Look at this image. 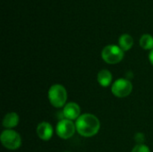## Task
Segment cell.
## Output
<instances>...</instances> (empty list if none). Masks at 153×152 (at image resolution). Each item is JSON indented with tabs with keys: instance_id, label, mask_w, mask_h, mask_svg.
<instances>
[{
	"instance_id": "obj_1",
	"label": "cell",
	"mask_w": 153,
	"mask_h": 152,
	"mask_svg": "<svg viewBox=\"0 0 153 152\" xmlns=\"http://www.w3.org/2000/svg\"><path fill=\"white\" fill-rule=\"evenodd\" d=\"M76 132L82 137L90 138L95 136L100 129L99 118L92 114H83L75 122Z\"/></svg>"
},
{
	"instance_id": "obj_2",
	"label": "cell",
	"mask_w": 153,
	"mask_h": 152,
	"mask_svg": "<svg viewBox=\"0 0 153 152\" xmlns=\"http://www.w3.org/2000/svg\"><path fill=\"white\" fill-rule=\"evenodd\" d=\"M48 98L50 104L56 108H64L67 100L66 89L61 84L52 85L48 91Z\"/></svg>"
},
{
	"instance_id": "obj_3",
	"label": "cell",
	"mask_w": 153,
	"mask_h": 152,
	"mask_svg": "<svg viewBox=\"0 0 153 152\" xmlns=\"http://www.w3.org/2000/svg\"><path fill=\"white\" fill-rule=\"evenodd\" d=\"M125 56V52L119 46L108 45L101 51V57L105 63L108 65H116L120 63Z\"/></svg>"
},
{
	"instance_id": "obj_4",
	"label": "cell",
	"mask_w": 153,
	"mask_h": 152,
	"mask_svg": "<svg viewBox=\"0 0 153 152\" xmlns=\"http://www.w3.org/2000/svg\"><path fill=\"white\" fill-rule=\"evenodd\" d=\"M0 141L2 145L9 151L18 150L22 146V138L20 134L12 129L4 130L1 133Z\"/></svg>"
},
{
	"instance_id": "obj_5",
	"label": "cell",
	"mask_w": 153,
	"mask_h": 152,
	"mask_svg": "<svg viewBox=\"0 0 153 152\" xmlns=\"http://www.w3.org/2000/svg\"><path fill=\"white\" fill-rule=\"evenodd\" d=\"M133 91L132 82L126 78H119L116 80L111 86V92L117 98H126Z\"/></svg>"
},
{
	"instance_id": "obj_6",
	"label": "cell",
	"mask_w": 153,
	"mask_h": 152,
	"mask_svg": "<svg viewBox=\"0 0 153 152\" xmlns=\"http://www.w3.org/2000/svg\"><path fill=\"white\" fill-rule=\"evenodd\" d=\"M76 132L75 124L68 119L60 120L56 126V133L57 136L63 140H68L72 138Z\"/></svg>"
},
{
	"instance_id": "obj_7",
	"label": "cell",
	"mask_w": 153,
	"mask_h": 152,
	"mask_svg": "<svg viewBox=\"0 0 153 152\" xmlns=\"http://www.w3.org/2000/svg\"><path fill=\"white\" fill-rule=\"evenodd\" d=\"M63 114L65 119L74 121L77 120L81 116V108L80 106L75 102L66 103L63 108Z\"/></svg>"
},
{
	"instance_id": "obj_8",
	"label": "cell",
	"mask_w": 153,
	"mask_h": 152,
	"mask_svg": "<svg viewBox=\"0 0 153 152\" xmlns=\"http://www.w3.org/2000/svg\"><path fill=\"white\" fill-rule=\"evenodd\" d=\"M36 133H37L38 137H39L40 140L47 142V141H49V140L52 138L54 130H53L52 125H51L49 123L44 121V122L39 123V124L37 125Z\"/></svg>"
},
{
	"instance_id": "obj_9",
	"label": "cell",
	"mask_w": 153,
	"mask_h": 152,
	"mask_svg": "<svg viewBox=\"0 0 153 152\" xmlns=\"http://www.w3.org/2000/svg\"><path fill=\"white\" fill-rule=\"evenodd\" d=\"M19 121L20 118L16 113L14 112L7 113L3 118V126L6 129H13L18 125Z\"/></svg>"
},
{
	"instance_id": "obj_10",
	"label": "cell",
	"mask_w": 153,
	"mask_h": 152,
	"mask_svg": "<svg viewBox=\"0 0 153 152\" xmlns=\"http://www.w3.org/2000/svg\"><path fill=\"white\" fill-rule=\"evenodd\" d=\"M113 80V76L112 73H110V71L107 70V69H103L100 70L97 75V81L99 82V84L104 88L108 87Z\"/></svg>"
},
{
	"instance_id": "obj_11",
	"label": "cell",
	"mask_w": 153,
	"mask_h": 152,
	"mask_svg": "<svg viewBox=\"0 0 153 152\" xmlns=\"http://www.w3.org/2000/svg\"><path fill=\"white\" fill-rule=\"evenodd\" d=\"M118 46L121 47V49L126 52L130 50L134 46V39L129 34H122L118 39Z\"/></svg>"
},
{
	"instance_id": "obj_12",
	"label": "cell",
	"mask_w": 153,
	"mask_h": 152,
	"mask_svg": "<svg viewBox=\"0 0 153 152\" xmlns=\"http://www.w3.org/2000/svg\"><path fill=\"white\" fill-rule=\"evenodd\" d=\"M139 43L141 47L145 50L151 51L153 49V37L150 34H143L140 39Z\"/></svg>"
},
{
	"instance_id": "obj_13",
	"label": "cell",
	"mask_w": 153,
	"mask_h": 152,
	"mask_svg": "<svg viewBox=\"0 0 153 152\" xmlns=\"http://www.w3.org/2000/svg\"><path fill=\"white\" fill-rule=\"evenodd\" d=\"M131 152H151L150 148L145 144H137L134 147Z\"/></svg>"
},
{
	"instance_id": "obj_14",
	"label": "cell",
	"mask_w": 153,
	"mask_h": 152,
	"mask_svg": "<svg viewBox=\"0 0 153 152\" xmlns=\"http://www.w3.org/2000/svg\"><path fill=\"white\" fill-rule=\"evenodd\" d=\"M134 140H135V142H136L138 144H143V142H144V141H145L144 134L142 133H136L135 136H134Z\"/></svg>"
},
{
	"instance_id": "obj_15",
	"label": "cell",
	"mask_w": 153,
	"mask_h": 152,
	"mask_svg": "<svg viewBox=\"0 0 153 152\" xmlns=\"http://www.w3.org/2000/svg\"><path fill=\"white\" fill-rule=\"evenodd\" d=\"M149 60H150L151 64L153 65V49H152L149 53Z\"/></svg>"
}]
</instances>
